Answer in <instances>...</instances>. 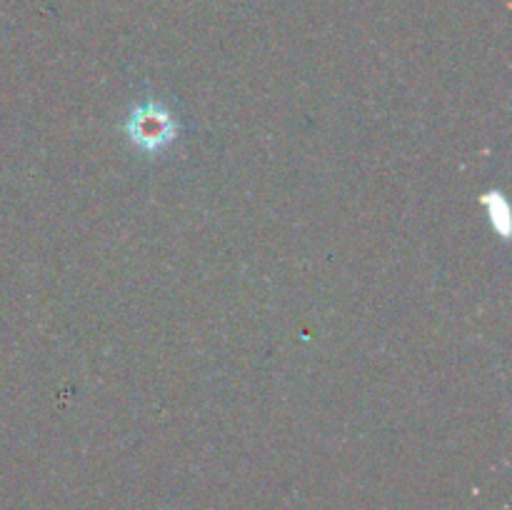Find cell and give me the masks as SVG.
<instances>
[{
	"mask_svg": "<svg viewBox=\"0 0 512 510\" xmlns=\"http://www.w3.org/2000/svg\"><path fill=\"white\" fill-rule=\"evenodd\" d=\"M130 138L143 150H158L175 138L173 115L158 103H145L130 118Z\"/></svg>",
	"mask_w": 512,
	"mask_h": 510,
	"instance_id": "1",
	"label": "cell"
}]
</instances>
